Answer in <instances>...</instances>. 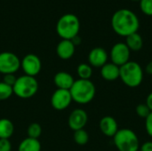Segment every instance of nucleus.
I'll return each mask as SVG.
<instances>
[{"label":"nucleus","mask_w":152,"mask_h":151,"mask_svg":"<svg viewBox=\"0 0 152 151\" xmlns=\"http://www.w3.org/2000/svg\"><path fill=\"white\" fill-rule=\"evenodd\" d=\"M135 112L138 117H140L142 118H146L151 114V111L150 110V109L147 107V105L145 103H142V104H139L136 106Z\"/></svg>","instance_id":"25"},{"label":"nucleus","mask_w":152,"mask_h":151,"mask_svg":"<svg viewBox=\"0 0 152 151\" xmlns=\"http://www.w3.org/2000/svg\"><path fill=\"white\" fill-rule=\"evenodd\" d=\"M126 44L131 52H138L143 46V40L142 36L136 32L126 37Z\"/></svg>","instance_id":"17"},{"label":"nucleus","mask_w":152,"mask_h":151,"mask_svg":"<svg viewBox=\"0 0 152 151\" xmlns=\"http://www.w3.org/2000/svg\"><path fill=\"white\" fill-rule=\"evenodd\" d=\"M132 1H135V2H136V1H138V2H140L141 0H132Z\"/></svg>","instance_id":"33"},{"label":"nucleus","mask_w":152,"mask_h":151,"mask_svg":"<svg viewBox=\"0 0 152 151\" xmlns=\"http://www.w3.org/2000/svg\"><path fill=\"white\" fill-rule=\"evenodd\" d=\"M131 51L126 44V43L119 42L115 44L110 50L111 62L115 65L121 67L130 61Z\"/></svg>","instance_id":"9"},{"label":"nucleus","mask_w":152,"mask_h":151,"mask_svg":"<svg viewBox=\"0 0 152 151\" xmlns=\"http://www.w3.org/2000/svg\"><path fill=\"white\" fill-rule=\"evenodd\" d=\"M145 70H146V73H147V74L152 75V61H150V62L147 64Z\"/></svg>","instance_id":"31"},{"label":"nucleus","mask_w":152,"mask_h":151,"mask_svg":"<svg viewBox=\"0 0 152 151\" xmlns=\"http://www.w3.org/2000/svg\"><path fill=\"white\" fill-rule=\"evenodd\" d=\"M74 141H75V142H76L77 145L84 146V145H86V144L88 142V141H89V134H88V133H87L86 130H84V129L75 131V132H74Z\"/></svg>","instance_id":"21"},{"label":"nucleus","mask_w":152,"mask_h":151,"mask_svg":"<svg viewBox=\"0 0 152 151\" xmlns=\"http://www.w3.org/2000/svg\"><path fill=\"white\" fill-rule=\"evenodd\" d=\"M140 151H152V142H145L140 146Z\"/></svg>","instance_id":"29"},{"label":"nucleus","mask_w":152,"mask_h":151,"mask_svg":"<svg viewBox=\"0 0 152 151\" xmlns=\"http://www.w3.org/2000/svg\"><path fill=\"white\" fill-rule=\"evenodd\" d=\"M20 68V60L13 53H0V74H14Z\"/></svg>","instance_id":"7"},{"label":"nucleus","mask_w":152,"mask_h":151,"mask_svg":"<svg viewBox=\"0 0 152 151\" xmlns=\"http://www.w3.org/2000/svg\"><path fill=\"white\" fill-rule=\"evenodd\" d=\"M72 101H73L69 90L56 89L51 97V104L53 108L60 111L66 109L71 104Z\"/></svg>","instance_id":"10"},{"label":"nucleus","mask_w":152,"mask_h":151,"mask_svg":"<svg viewBox=\"0 0 152 151\" xmlns=\"http://www.w3.org/2000/svg\"><path fill=\"white\" fill-rule=\"evenodd\" d=\"M145 129L149 136L152 138V112L145 118Z\"/></svg>","instance_id":"28"},{"label":"nucleus","mask_w":152,"mask_h":151,"mask_svg":"<svg viewBox=\"0 0 152 151\" xmlns=\"http://www.w3.org/2000/svg\"><path fill=\"white\" fill-rule=\"evenodd\" d=\"M111 27L116 34L121 36H128L138 32L140 20L137 15L129 9H119L111 17Z\"/></svg>","instance_id":"1"},{"label":"nucleus","mask_w":152,"mask_h":151,"mask_svg":"<svg viewBox=\"0 0 152 151\" xmlns=\"http://www.w3.org/2000/svg\"><path fill=\"white\" fill-rule=\"evenodd\" d=\"M76 51V46L71 40L62 39L59 42L56 47V53L61 60H69L73 57Z\"/></svg>","instance_id":"14"},{"label":"nucleus","mask_w":152,"mask_h":151,"mask_svg":"<svg viewBox=\"0 0 152 151\" xmlns=\"http://www.w3.org/2000/svg\"><path fill=\"white\" fill-rule=\"evenodd\" d=\"M20 68L25 75L35 77L42 69V62L37 55L28 53L20 61Z\"/></svg>","instance_id":"8"},{"label":"nucleus","mask_w":152,"mask_h":151,"mask_svg":"<svg viewBox=\"0 0 152 151\" xmlns=\"http://www.w3.org/2000/svg\"><path fill=\"white\" fill-rule=\"evenodd\" d=\"M120 69L118 66L112 62H107L104 66L101 68V76L106 81H115L119 78Z\"/></svg>","instance_id":"16"},{"label":"nucleus","mask_w":152,"mask_h":151,"mask_svg":"<svg viewBox=\"0 0 152 151\" xmlns=\"http://www.w3.org/2000/svg\"><path fill=\"white\" fill-rule=\"evenodd\" d=\"M12 144L9 139H0V151H11Z\"/></svg>","instance_id":"27"},{"label":"nucleus","mask_w":152,"mask_h":151,"mask_svg":"<svg viewBox=\"0 0 152 151\" xmlns=\"http://www.w3.org/2000/svg\"><path fill=\"white\" fill-rule=\"evenodd\" d=\"M109 55L102 47H94L88 54V64L93 68H102L108 62Z\"/></svg>","instance_id":"12"},{"label":"nucleus","mask_w":152,"mask_h":151,"mask_svg":"<svg viewBox=\"0 0 152 151\" xmlns=\"http://www.w3.org/2000/svg\"><path fill=\"white\" fill-rule=\"evenodd\" d=\"M79 30L80 20L78 17L73 13H66L57 21L56 32L61 39L71 40L78 36Z\"/></svg>","instance_id":"4"},{"label":"nucleus","mask_w":152,"mask_h":151,"mask_svg":"<svg viewBox=\"0 0 152 151\" xmlns=\"http://www.w3.org/2000/svg\"><path fill=\"white\" fill-rule=\"evenodd\" d=\"M18 151H41V143L37 139L28 137L20 142Z\"/></svg>","instance_id":"18"},{"label":"nucleus","mask_w":152,"mask_h":151,"mask_svg":"<svg viewBox=\"0 0 152 151\" xmlns=\"http://www.w3.org/2000/svg\"><path fill=\"white\" fill-rule=\"evenodd\" d=\"M113 142L118 151H138L140 141L137 134L129 128H122L113 137Z\"/></svg>","instance_id":"5"},{"label":"nucleus","mask_w":152,"mask_h":151,"mask_svg":"<svg viewBox=\"0 0 152 151\" xmlns=\"http://www.w3.org/2000/svg\"><path fill=\"white\" fill-rule=\"evenodd\" d=\"M87 113L82 109H76L69 114L68 118V125L69 128L75 132L77 130L84 129V127L87 124Z\"/></svg>","instance_id":"11"},{"label":"nucleus","mask_w":152,"mask_h":151,"mask_svg":"<svg viewBox=\"0 0 152 151\" xmlns=\"http://www.w3.org/2000/svg\"><path fill=\"white\" fill-rule=\"evenodd\" d=\"M77 73L79 79L90 80L93 76V68L88 63H81L77 68Z\"/></svg>","instance_id":"20"},{"label":"nucleus","mask_w":152,"mask_h":151,"mask_svg":"<svg viewBox=\"0 0 152 151\" xmlns=\"http://www.w3.org/2000/svg\"><path fill=\"white\" fill-rule=\"evenodd\" d=\"M0 75H1V74H0Z\"/></svg>","instance_id":"34"},{"label":"nucleus","mask_w":152,"mask_h":151,"mask_svg":"<svg viewBox=\"0 0 152 151\" xmlns=\"http://www.w3.org/2000/svg\"><path fill=\"white\" fill-rule=\"evenodd\" d=\"M71 41H72V43H73V44H75V46H76V45H77V44H80V43H81V38H80L79 36H75L74 38H72Z\"/></svg>","instance_id":"32"},{"label":"nucleus","mask_w":152,"mask_h":151,"mask_svg":"<svg viewBox=\"0 0 152 151\" xmlns=\"http://www.w3.org/2000/svg\"><path fill=\"white\" fill-rule=\"evenodd\" d=\"M145 104L147 105V107L150 109V110L152 112V92L149 93V95L146 98V102Z\"/></svg>","instance_id":"30"},{"label":"nucleus","mask_w":152,"mask_h":151,"mask_svg":"<svg viewBox=\"0 0 152 151\" xmlns=\"http://www.w3.org/2000/svg\"><path fill=\"white\" fill-rule=\"evenodd\" d=\"M14 133L12 122L7 118L0 119V139H10Z\"/></svg>","instance_id":"19"},{"label":"nucleus","mask_w":152,"mask_h":151,"mask_svg":"<svg viewBox=\"0 0 152 151\" xmlns=\"http://www.w3.org/2000/svg\"><path fill=\"white\" fill-rule=\"evenodd\" d=\"M13 94L12 87L6 85L3 81L0 82V101H5Z\"/></svg>","instance_id":"23"},{"label":"nucleus","mask_w":152,"mask_h":151,"mask_svg":"<svg viewBox=\"0 0 152 151\" xmlns=\"http://www.w3.org/2000/svg\"><path fill=\"white\" fill-rule=\"evenodd\" d=\"M140 8L143 14L152 16V0H141Z\"/></svg>","instance_id":"24"},{"label":"nucleus","mask_w":152,"mask_h":151,"mask_svg":"<svg viewBox=\"0 0 152 151\" xmlns=\"http://www.w3.org/2000/svg\"><path fill=\"white\" fill-rule=\"evenodd\" d=\"M27 133H28V137L38 140V138L42 134V127L37 123H32L28 125L27 129Z\"/></svg>","instance_id":"22"},{"label":"nucleus","mask_w":152,"mask_h":151,"mask_svg":"<svg viewBox=\"0 0 152 151\" xmlns=\"http://www.w3.org/2000/svg\"><path fill=\"white\" fill-rule=\"evenodd\" d=\"M99 127L101 132L107 137H114V135L118 133L119 130L118 128V124L117 120L110 117V116H106L103 117L100 120Z\"/></svg>","instance_id":"13"},{"label":"nucleus","mask_w":152,"mask_h":151,"mask_svg":"<svg viewBox=\"0 0 152 151\" xmlns=\"http://www.w3.org/2000/svg\"><path fill=\"white\" fill-rule=\"evenodd\" d=\"M13 94L20 99H28L33 97L38 91L37 80L27 75L17 77L14 85L12 86Z\"/></svg>","instance_id":"6"},{"label":"nucleus","mask_w":152,"mask_h":151,"mask_svg":"<svg viewBox=\"0 0 152 151\" xmlns=\"http://www.w3.org/2000/svg\"><path fill=\"white\" fill-rule=\"evenodd\" d=\"M16 79H17V77L14 76V74H7V75H4L3 82L12 87L16 82Z\"/></svg>","instance_id":"26"},{"label":"nucleus","mask_w":152,"mask_h":151,"mask_svg":"<svg viewBox=\"0 0 152 151\" xmlns=\"http://www.w3.org/2000/svg\"><path fill=\"white\" fill-rule=\"evenodd\" d=\"M119 78L130 88H136L141 85L143 80V69L136 61H129L123 66L119 67Z\"/></svg>","instance_id":"3"},{"label":"nucleus","mask_w":152,"mask_h":151,"mask_svg":"<svg viewBox=\"0 0 152 151\" xmlns=\"http://www.w3.org/2000/svg\"><path fill=\"white\" fill-rule=\"evenodd\" d=\"M75 82L74 77L71 74L66 71H60L55 74L53 77V83L56 85L57 89L69 90Z\"/></svg>","instance_id":"15"},{"label":"nucleus","mask_w":152,"mask_h":151,"mask_svg":"<svg viewBox=\"0 0 152 151\" xmlns=\"http://www.w3.org/2000/svg\"><path fill=\"white\" fill-rule=\"evenodd\" d=\"M69 93L73 101L85 105L94 100L96 94V87L91 80L77 79L75 80Z\"/></svg>","instance_id":"2"}]
</instances>
